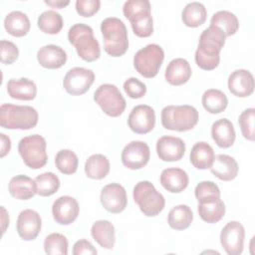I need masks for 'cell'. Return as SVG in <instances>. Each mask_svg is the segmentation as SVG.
Returning a JSON list of instances; mask_svg holds the SVG:
<instances>
[{"label": "cell", "mask_w": 255, "mask_h": 255, "mask_svg": "<svg viewBox=\"0 0 255 255\" xmlns=\"http://www.w3.org/2000/svg\"><path fill=\"white\" fill-rule=\"evenodd\" d=\"M227 85L231 94L238 98H246L254 91V78L249 71L238 69L230 74Z\"/></svg>", "instance_id": "19"}, {"label": "cell", "mask_w": 255, "mask_h": 255, "mask_svg": "<svg viewBox=\"0 0 255 255\" xmlns=\"http://www.w3.org/2000/svg\"><path fill=\"white\" fill-rule=\"evenodd\" d=\"M214 157L213 148L205 141L196 142L190 151V162L197 169L210 168Z\"/></svg>", "instance_id": "28"}, {"label": "cell", "mask_w": 255, "mask_h": 255, "mask_svg": "<svg viewBox=\"0 0 255 255\" xmlns=\"http://www.w3.org/2000/svg\"><path fill=\"white\" fill-rule=\"evenodd\" d=\"M7 92L12 99L31 101L37 95V87L32 80L27 78L10 79L7 83Z\"/></svg>", "instance_id": "26"}, {"label": "cell", "mask_w": 255, "mask_h": 255, "mask_svg": "<svg viewBox=\"0 0 255 255\" xmlns=\"http://www.w3.org/2000/svg\"><path fill=\"white\" fill-rule=\"evenodd\" d=\"M0 55H1V62L5 65H10L18 58L19 50L13 42H10L7 40H1Z\"/></svg>", "instance_id": "43"}, {"label": "cell", "mask_w": 255, "mask_h": 255, "mask_svg": "<svg viewBox=\"0 0 255 255\" xmlns=\"http://www.w3.org/2000/svg\"><path fill=\"white\" fill-rule=\"evenodd\" d=\"M68 40L83 60L94 62L101 56V49L98 40L94 37L92 27L78 23L73 25L68 32Z\"/></svg>", "instance_id": "3"}, {"label": "cell", "mask_w": 255, "mask_h": 255, "mask_svg": "<svg viewBox=\"0 0 255 255\" xmlns=\"http://www.w3.org/2000/svg\"><path fill=\"white\" fill-rule=\"evenodd\" d=\"M124 90L131 99H140L146 93V86L136 78H128L124 83Z\"/></svg>", "instance_id": "42"}, {"label": "cell", "mask_w": 255, "mask_h": 255, "mask_svg": "<svg viewBox=\"0 0 255 255\" xmlns=\"http://www.w3.org/2000/svg\"><path fill=\"white\" fill-rule=\"evenodd\" d=\"M194 193L198 203L213 201L220 198L219 187L210 180L199 182L194 189Z\"/></svg>", "instance_id": "40"}, {"label": "cell", "mask_w": 255, "mask_h": 255, "mask_svg": "<svg viewBox=\"0 0 255 255\" xmlns=\"http://www.w3.org/2000/svg\"><path fill=\"white\" fill-rule=\"evenodd\" d=\"M5 30L14 37H23L28 34L31 24L28 16L21 11H12L4 19Z\"/></svg>", "instance_id": "29"}, {"label": "cell", "mask_w": 255, "mask_h": 255, "mask_svg": "<svg viewBox=\"0 0 255 255\" xmlns=\"http://www.w3.org/2000/svg\"><path fill=\"white\" fill-rule=\"evenodd\" d=\"M254 119H255L254 108H248L244 110L238 119L242 135L244 136V138L251 141L254 140Z\"/></svg>", "instance_id": "41"}, {"label": "cell", "mask_w": 255, "mask_h": 255, "mask_svg": "<svg viewBox=\"0 0 255 255\" xmlns=\"http://www.w3.org/2000/svg\"><path fill=\"white\" fill-rule=\"evenodd\" d=\"M95 81V74L92 70L75 67L67 72L63 80V87L72 96L85 94Z\"/></svg>", "instance_id": "11"}, {"label": "cell", "mask_w": 255, "mask_h": 255, "mask_svg": "<svg viewBox=\"0 0 255 255\" xmlns=\"http://www.w3.org/2000/svg\"><path fill=\"white\" fill-rule=\"evenodd\" d=\"M68 239L61 233H51L44 241V250L47 254H68Z\"/></svg>", "instance_id": "39"}, {"label": "cell", "mask_w": 255, "mask_h": 255, "mask_svg": "<svg viewBox=\"0 0 255 255\" xmlns=\"http://www.w3.org/2000/svg\"><path fill=\"white\" fill-rule=\"evenodd\" d=\"M1 209H2V212H3V214H2V224H3V226H2V232H3V234H4L7 225H9V217H8V215L6 214V210H5V208H4L3 206H2Z\"/></svg>", "instance_id": "48"}, {"label": "cell", "mask_w": 255, "mask_h": 255, "mask_svg": "<svg viewBox=\"0 0 255 255\" xmlns=\"http://www.w3.org/2000/svg\"><path fill=\"white\" fill-rule=\"evenodd\" d=\"M185 152L184 141L177 136L163 135L156 141V153L163 161H177Z\"/></svg>", "instance_id": "17"}, {"label": "cell", "mask_w": 255, "mask_h": 255, "mask_svg": "<svg viewBox=\"0 0 255 255\" xmlns=\"http://www.w3.org/2000/svg\"><path fill=\"white\" fill-rule=\"evenodd\" d=\"M92 237L105 249L112 250L116 242V231L109 220H98L91 228Z\"/></svg>", "instance_id": "27"}, {"label": "cell", "mask_w": 255, "mask_h": 255, "mask_svg": "<svg viewBox=\"0 0 255 255\" xmlns=\"http://www.w3.org/2000/svg\"><path fill=\"white\" fill-rule=\"evenodd\" d=\"M8 190L14 198L20 200L30 199L37 193L35 180L23 174L13 176L10 179Z\"/></svg>", "instance_id": "25"}, {"label": "cell", "mask_w": 255, "mask_h": 255, "mask_svg": "<svg viewBox=\"0 0 255 255\" xmlns=\"http://www.w3.org/2000/svg\"><path fill=\"white\" fill-rule=\"evenodd\" d=\"M133 199L145 216L159 214L165 205L164 197L147 180L137 182L133 187Z\"/></svg>", "instance_id": "7"}, {"label": "cell", "mask_w": 255, "mask_h": 255, "mask_svg": "<svg viewBox=\"0 0 255 255\" xmlns=\"http://www.w3.org/2000/svg\"><path fill=\"white\" fill-rule=\"evenodd\" d=\"M207 17L206 8L202 3L190 2L188 3L181 13V19L187 27H198L202 25Z\"/></svg>", "instance_id": "34"}, {"label": "cell", "mask_w": 255, "mask_h": 255, "mask_svg": "<svg viewBox=\"0 0 255 255\" xmlns=\"http://www.w3.org/2000/svg\"><path fill=\"white\" fill-rule=\"evenodd\" d=\"M46 146V139L42 135L32 134L21 138L18 144V151L28 167L39 169L48 160Z\"/></svg>", "instance_id": "8"}, {"label": "cell", "mask_w": 255, "mask_h": 255, "mask_svg": "<svg viewBox=\"0 0 255 255\" xmlns=\"http://www.w3.org/2000/svg\"><path fill=\"white\" fill-rule=\"evenodd\" d=\"M39 64L47 69H59L67 62V54L60 46L50 44L45 45L37 52Z\"/></svg>", "instance_id": "20"}, {"label": "cell", "mask_w": 255, "mask_h": 255, "mask_svg": "<svg viewBox=\"0 0 255 255\" xmlns=\"http://www.w3.org/2000/svg\"><path fill=\"white\" fill-rule=\"evenodd\" d=\"M226 36L219 28L209 26L199 37L195 51V63L202 70L215 69L220 62V51L225 44Z\"/></svg>", "instance_id": "1"}, {"label": "cell", "mask_w": 255, "mask_h": 255, "mask_svg": "<svg viewBox=\"0 0 255 255\" xmlns=\"http://www.w3.org/2000/svg\"><path fill=\"white\" fill-rule=\"evenodd\" d=\"M42 220L39 213L32 209H25L21 211L17 219L18 235L26 241L36 239L40 233Z\"/></svg>", "instance_id": "18"}, {"label": "cell", "mask_w": 255, "mask_h": 255, "mask_svg": "<svg viewBox=\"0 0 255 255\" xmlns=\"http://www.w3.org/2000/svg\"><path fill=\"white\" fill-rule=\"evenodd\" d=\"M45 4L53 7V8H64L65 6L70 4V1H63V0H54V1H44Z\"/></svg>", "instance_id": "47"}, {"label": "cell", "mask_w": 255, "mask_h": 255, "mask_svg": "<svg viewBox=\"0 0 255 255\" xmlns=\"http://www.w3.org/2000/svg\"><path fill=\"white\" fill-rule=\"evenodd\" d=\"M150 157L149 146L141 140H132L122 151V161L129 169H140L146 165Z\"/></svg>", "instance_id": "13"}, {"label": "cell", "mask_w": 255, "mask_h": 255, "mask_svg": "<svg viewBox=\"0 0 255 255\" xmlns=\"http://www.w3.org/2000/svg\"><path fill=\"white\" fill-rule=\"evenodd\" d=\"M210 25L222 30L226 37L234 35L239 29V21L237 17L227 10H221L214 13L211 17Z\"/></svg>", "instance_id": "33"}, {"label": "cell", "mask_w": 255, "mask_h": 255, "mask_svg": "<svg viewBox=\"0 0 255 255\" xmlns=\"http://www.w3.org/2000/svg\"><path fill=\"white\" fill-rule=\"evenodd\" d=\"M164 59V52L157 44H148L138 50L133 57V66L136 72L144 78H153L157 75Z\"/></svg>", "instance_id": "9"}, {"label": "cell", "mask_w": 255, "mask_h": 255, "mask_svg": "<svg viewBox=\"0 0 255 255\" xmlns=\"http://www.w3.org/2000/svg\"><path fill=\"white\" fill-rule=\"evenodd\" d=\"M129 128L139 134H144L153 129L155 126L154 110L147 105L135 106L128 119Z\"/></svg>", "instance_id": "14"}, {"label": "cell", "mask_w": 255, "mask_h": 255, "mask_svg": "<svg viewBox=\"0 0 255 255\" xmlns=\"http://www.w3.org/2000/svg\"><path fill=\"white\" fill-rule=\"evenodd\" d=\"M80 207L78 201L69 195L57 198L52 206L53 217L56 222L62 225L73 223L79 215Z\"/></svg>", "instance_id": "16"}, {"label": "cell", "mask_w": 255, "mask_h": 255, "mask_svg": "<svg viewBox=\"0 0 255 255\" xmlns=\"http://www.w3.org/2000/svg\"><path fill=\"white\" fill-rule=\"evenodd\" d=\"M212 174L224 181L233 180L238 174L237 161L230 155L218 154L210 167Z\"/></svg>", "instance_id": "24"}, {"label": "cell", "mask_w": 255, "mask_h": 255, "mask_svg": "<svg viewBox=\"0 0 255 255\" xmlns=\"http://www.w3.org/2000/svg\"><path fill=\"white\" fill-rule=\"evenodd\" d=\"M197 110L189 105L166 106L161 111V125L164 128L177 131H186L193 128L198 123Z\"/></svg>", "instance_id": "6"}, {"label": "cell", "mask_w": 255, "mask_h": 255, "mask_svg": "<svg viewBox=\"0 0 255 255\" xmlns=\"http://www.w3.org/2000/svg\"><path fill=\"white\" fill-rule=\"evenodd\" d=\"M245 230L238 221L228 222L220 233V243L229 255H239L243 251Z\"/></svg>", "instance_id": "12"}, {"label": "cell", "mask_w": 255, "mask_h": 255, "mask_svg": "<svg viewBox=\"0 0 255 255\" xmlns=\"http://www.w3.org/2000/svg\"><path fill=\"white\" fill-rule=\"evenodd\" d=\"M201 102L203 108L210 114H220L228 105L226 95L222 91L216 89L205 91L202 95Z\"/></svg>", "instance_id": "32"}, {"label": "cell", "mask_w": 255, "mask_h": 255, "mask_svg": "<svg viewBox=\"0 0 255 255\" xmlns=\"http://www.w3.org/2000/svg\"><path fill=\"white\" fill-rule=\"evenodd\" d=\"M211 135L219 147H230L234 143L236 136L233 124L227 119L215 121L211 127Z\"/></svg>", "instance_id": "23"}, {"label": "cell", "mask_w": 255, "mask_h": 255, "mask_svg": "<svg viewBox=\"0 0 255 255\" xmlns=\"http://www.w3.org/2000/svg\"><path fill=\"white\" fill-rule=\"evenodd\" d=\"M191 68L189 63L182 58H176L169 62L165 70V80L173 86L185 84L191 77Z\"/></svg>", "instance_id": "22"}, {"label": "cell", "mask_w": 255, "mask_h": 255, "mask_svg": "<svg viewBox=\"0 0 255 255\" xmlns=\"http://www.w3.org/2000/svg\"><path fill=\"white\" fill-rule=\"evenodd\" d=\"M97 252L98 251L94 247V245L86 239L78 240L73 246V254L74 255H82V254L95 255V254H97Z\"/></svg>", "instance_id": "45"}, {"label": "cell", "mask_w": 255, "mask_h": 255, "mask_svg": "<svg viewBox=\"0 0 255 255\" xmlns=\"http://www.w3.org/2000/svg\"><path fill=\"white\" fill-rule=\"evenodd\" d=\"M78 156L71 149H61L55 157L57 168L64 174H73L78 168Z\"/></svg>", "instance_id": "38"}, {"label": "cell", "mask_w": 255, "mask_h": 255, "mask_svg": "<svg viewBox=\"0 0 255 255\" xmlns=\"http://www.w3.org/2000/svg\"><path fill=\"white\" fill-rule=\"evenodd\" d=\"M38 113L30 106L3 104L0 107V126L8 129H30L38 124Z\"/></svg>", "instance_id": "5"}, {"label": "cell", "mask_w": 255, "mask_h": 255, "mask_svg": "<svg viewBox=\"0 0 255 255\" xmlns=\"http://www.w3.org/2000/svg\"><path fill=\"white\" fill-rule=\"evenodd\" d=\"M151 6L147 0H128L123 7V13L131 24L133 33L137 37H149L153 32Z\"/></svg>", "instance_id": "4"}, {"label": "cell", "mask_w": 255, "mask_h": 255, "mask_svg": "<svg viewBox=\"0 0 255 255\" xmlns=\"http://www.w3.org/2000/svg\"><path fill=\"white\" fill-rule=\"evenodd\" d=\"M0 137H1V151H0V156L4 157L11 148V140L10 138L4 134V133H0Z\"/></svg>", "instance_id": "46"}, {"label": "cell", "mask_w": 255, "mask_h": 255, "mask_svg": "<svg viewBox=\"0 0 255 255\" xmlns=\"http://www.w3.org/2000/svg\"><path fill=\"white\" fill-rule=\"evenodd\" d=\"M100 199L104 208L111 213H121L128 204L126 189L119 183H110L104 186Z\"/></svg>", "instance_id": "15"}, {"label": "cell", "mask_w": 255, "mask_h": 255, "mask_svg": "<svg viewBox=\"0 0 255 255\" xmlns=\"http://www.w3.org/2000/svg\"><path fill=\"white\" fill-rule=\"evenodd\" d=\"M38 27L46 34H58L63 28V18L61 14L54 10H47L38 17Z\"/></svg>", "instance_id": "36"}, {"label": "cell", "mask_w": 255, "mask_h": 255, "mask_svg": "<svg viewBox=\"0 0 255 255\" xmlns=\"http://www.w3.org/2000/svg\"><path fill=\"white\" fill-rule=\"evenodd\" d=\"M100 0H77L76 10L83 17H91L100 9Z\"/></svg>", "instance_id": "44"}, {"label": "cell", "mask_w": 255, "mask_h": 255, "mask_svg": "<svg viewBox=\"0 0 255 255\" xmlns=\"http://www.w3.org/2000/svg\"><path fill=\"white\" fill-rule=\"evenodd\" d=\"M105 51L112 57L123 56L128 48V30L117 17L106 18L101 24Z\"/></svg>", "instance_id": "2"}, {"label": "cell", "mask_w": 255, "mask_h": 255, "mask_svg": "<svg viewBox=\"0 0 255 255\" xmlns=\"http://www.w3.org/2000/svg\"><path fill=\"white\" fill-rule=\"evenodd\" d=\"M197 209L201 219L207 223H216L225 214V204L220 198L213 201L198 203Z\"/></svg>", "instance_id": "35"}, {"label": "cell", "mask_w": 255, "mask_h": 255, "mask_svg": "<svg viewBox=\"0 0 255 255\" xmlns=\"http://www.w3.org/2000/svg\"><path fill=\"white\" fill-rule=\"evenodd\" d=\"M161 185L169 192L179 193L188 185L187 173L178 167H169L162 170L160 174Z\"/></svg>", "instance_id": "21"}, {"label": "cell", "mask_w": 255, "mask_h": 255, "mask_svg": "<svg viewBox=\"0 0 255 255\" xmlns=\"http://www.w3.org/2000/svg\"><path fill=\"white\" fill-rule=\"evenodd\" d=\"M37 193L40 196H51L57 192L60 187V179L53 172H44L35 179Z\"/></svg>", "instance_id": "37"}, {"label": "cell", "mask_w": 255, "mask_h": 255, "mask_svg": "<svg viewBox=\"0 0 255 255\" xmlns=\"http://www.w3.org/2000/svg\"><path fill=\"white\" fill-rule=\"evenodd\" d=\"M110 171V161L104 154L96 153L91 155L85 163V172L88 177L93 179H102Z\"/></svg>", "instance_id": "30"}, {"label": "cell", "mask_w": 255, "mask_h": 255, "mask_svg": "<svg viewBox=\"0 0 255 255\" xmlns=\"http://www.w3.org/2000/svg\"><path fill=\"white\" fill-rule=\"evenodd\" d=\"M94 100L106 115L113 118L121 116L126 109L125 98L112 84L101 85L94 94Z\"/></svg>", "instance_id": "10"}, {"label": "cell", "mask_w": 255, "mask_h": 255, "mask_svg": "<svg viewBox=\"0 0 255 255\" xmlns=\"http://www.w3.org/2000/svg\"><path fill=\"white\" fill-rule=\"evenodd\" d=\"M193 220V213L189 206L179 204L174 206L168 213V225L175 230H183L189 227Z\"/></svg>", "instance_id": "31"}]
</instances>
